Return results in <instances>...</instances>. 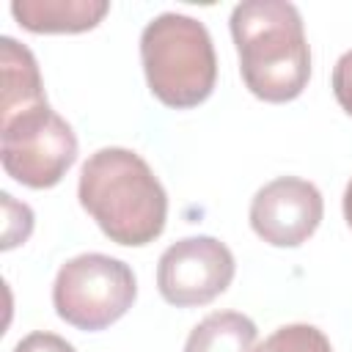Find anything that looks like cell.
Returning a JSON list of instances; mask_svg holds the SVG:
<instances>
[{
	"label": "cell",
	"instance_id": "cell-11",
	"mask_svg": "<svg viewBox=\"0 0 352 352\" xmlns=\"http://www.w3.org/2000/svg\"><path fill=\"white\" fill-rule=\"evenodd\" d=\"M253 352H333V346L319 327L297 322L278 327Z\"/></svg>",
	"mask_w": 352,
	"mask_h": 352
},
{
	"label": "cell",
	"instance_id": "cell-8",
	"mask_svg": "<svg viewBox=\"0 0 352 352\" xmlns=\"http://www.w3.org/2000/svg\"><path fill=\"white\" fill-rule=\"evenodd\" d=\"M0 72H3L0 121H8L19 113L47 104L41 72L33 52L11 36L0 38Z\"/></svg>",
	"mask_w": 352,
	"mask_h": 352
},
{
	"label": "cell",
	"instance_id": "cell-5",
	"mask_svg": "<svg viewBox=\"0 0 352 352\" xmlns=\"http://www.w3.org/2000/svg\"><path fill=\"white\" fill-rule=\"evenodd\" d=\"M74 160L77 135L50 104L0 121V162L14 182L33 190L55 187Z\"/></svg>",
	"mask_w": 352,
	"mask_h": 352
},
{
	"label": "cell",
	"instance_id": "cell-14",
	"mask_svg": "<svg viewBox=\"0 0 352 352\" xmlns=\"http://www.w3.org/2000/svg\"><path fill=\"white\" fill-rule=\"evenodd\" d=\"M333 94L336 102L352 116V50H346L333 66Z\"/></svg>",
	"mask_w": 352,
	"mask_h": 352
},
{
	"label": "cell",
	"instance_id": "cell-15",
	"mask_svg": "<svg viewBox=\"0 0 352 352\" xmlns=\"http://www.w3.org/2000/svg\"><path fill=\"white\" fill-rule=\"evenodd\" d=\"M344 220H346L349 228H352V179H349V184H346V190H344Z\"/></svg>",
	"mask_w": 352,
	"mask_h": 352
},
{
	"label": "cell",
	"instance_id": "cell-6",
	"mask_svg": "<svg viewBox=\"0 0 352 352\" xmlns=\"http://www.w3.org/2000/svg\"><path fill=\"white\" fill-rule=\"evenodd\" d=\"M236 264L228 245L214 236H184L173 242L157 264V289L176 308L206 305L234 280Z\"/></svg>",
	"mask_w": 352,
	"mask_h": 352
},
{
	"label": "cell",
	"instance_id": "cell-9",
	"mask_svg": "<svg viewBox=\"0 0 352 352\" xmlns=\"http://www.w3.org/2000/svg\"><path fill=\"white\" fill-rule=\"evenodd\" d=\"M110 11L107 0H14V19L30 33H82Z\"/></svg>",
	"mask_w": 352,
	"mask_h": 352
},
{
	"label": "cell",
	"instance_id": "cell-1",
	"mask_svg": "<svg viewBox=\"0 0 352 352\" xmlns=\"http://www.w3.org/2000/svg\"><path fill=\"white\" fill-rule=\"evenodd\" d=\"M77 198L102 234L126 248L154 242L168 220L165 187L140 154L121 146L99 148L85 160Z\"/></svg>",
	"mask_w": 352,
	"mask_h": 352
},
{
	"label": "cell",
	"instance_id": "cell-7",
	"mask_svg": "<svg viewBox=\"0 0 352 352\" xmlns=\"http://www.w3.org/2000/svg\"><path fill=\"white\" fill-rule=\"evenodd\" d=\"M324 214L316 184L300 176H278L267 182L250 201V228L272 248H297L314 236Z\"/></svg>",
	"mask_w": 352,
	"mask_h": 352
},
{
	"label": "cell",
	"instance_id": "cell-12",
	"mask_svg": "<svg viewBox=\"0 0 352 352\" xmlns=\"http://www.w3.org/2000/svg\"><path fill=\"white\" fill-rule=\"evenodd\" d=\"M3 209H6V223H3V250L16 248L25 242L33 231V212L28 204H16L11 192H3Z\"/></svg>",
	"mask_w": 352,
	"mask_h": 352
},
{
	"label": "cell",
	"instance_id": "cell-10",
	"mask_svg": "<svg viewBox=\"0 0 352 352\" xmlns=\"http://www.w3.org/2000/svg\"><path fill=\"white\" fill-rule=\"evenodd\" d=\"M256 324L239 311H214L187 336L184 352H253Z\"/></svg>",
	"mask_w": 352,
	"mask_h": 352
},
{
	"label": "cell",
	"instance_id": "cell-3",
	"mask_svg": "<svg viewBox=\"0 0 352 352\" xmlns=\"http://www.w3.org/2000/svg\"><path fill=\"white\" fill-rule=\"evenodd\" d=\"M140 60L148 91L168 107H198L214 91L217 58L201 19L173 11L154 16L140 33Z\"/></svg>",
	"mask_w": 352,
	"mask_h": 352
},
{
	"label": "cell",
	"instance_id": "cell-13",
	"mask_svg": "<svg viewBox=\"0 0 352 352\" xmlns=\"http://www.w3.org/2000/svg\"><path fill=\"white\" fill-rule=\"evenodd\" d=\"M11 352H77V349L58 333L36 330V333H28L25 338H19Z\"/></svg>",
	"mask_w": 352,
	"mask_h": 352
},
{
	"label": "cell",
	"instance_id": "cell-2",
	"mask_svg": "<svg viewBox=\"0 0 352 352\" xmlns=\"http://www.w3.org/2000/svg\"><path fill=\"white\" fill-rule=\"evenodd\" d=\"M231 38L239 74L261 102H292L311 80V50L297 6L286 0H245L231 11Z\"/></svg>",
	"mask_w": 352,
	"mask_h": 352
},
{
	"label": "cell",
	"instance_id": "cell-4",
	"mask_svg": "<svg viewBox=\"0 0 352 352\" xmlns=\"http://www.w3.org/2000/svg\"><path fill=\"white\" fill-rule=\"evenodd\" d=\"M138 297V280L129 264L104 253H82L60 264L52 283L55 314L85 333L118 322Z\"/></svg>",
	"mask_w": 352,
	"mask_h": 352
}]
</instances>
